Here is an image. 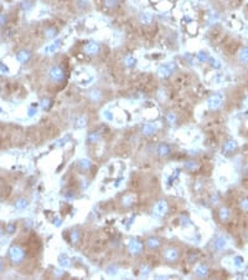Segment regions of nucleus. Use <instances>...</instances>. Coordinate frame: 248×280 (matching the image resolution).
Wrapping results in <instances>:
<instances>
[{"label": "nucleus", "mask_w": 248, "mask_h": 280, "mask_svg": "<svg viewBox=\"0 0 248 280\" xmlns=\"http://www.w3.org/2000/svg\"><path fill=\"white\" fill-rule=\"evenodd\" d=\"M46 35H47V37H52L53 35H56V31H55V29H49Z\"/></svg>", "instance_id": "obj_5"}, {"label": "nucleus", "mask_w": 248, "mask_h": 280, "mask_svg": "<svg viewBox=\"0 0 248 280\" xmlns=\"http://www.w3.org/2000/svg\"><path fill=\"white\" fill-rule=\"evenodd\" d=\"M98 50H99V47H98L97 44H94V42H89L84 47V51L88 54H96V52H98Z\"/></svg>", "instance_id": "obj_2"}, {"label": "nucleus", "mask_w": 248, "mask_h": 280, "mask_svg": "<svg viewBox=\"0 0 248 280\" xmlns=\"http://www.w3.org/2000/svg\"><path fill=\"white\" fill-rule=\"evenodd\" d=\"M18 59H19V60H20L21 62L27 61V59H29V54L25 52V51H21V52L18 55Z\"/></svg>", "instance_id": "obj_4"}, {"label": "nucleus", "mask_w": 248, "mask_h": 280, "mask_svg": "<svg viewBox=\"0 0 248 280\" xmlns=\"http://www.w3.org/2000/svg\"><path fill=\"white\" fill-rule=\"evenodd\" d=\"M50 76L55 81H61L64 78V71H62L61 67H58V66H55V67L50 70Z\"/></svg>", "instance_id": "obj_1"}, {"label": "nucleus", "mask_w": 248, "mask_h": 280, "mask_svg": "<svg viewBox=\"0 0 248 280\" xmlns=\"http://www.w3.org/2000/svg\"><path fill=\"white\" fill-rule=\"evenodd\" d=\"M118 4H119L118 0H104V5L107 7H109V9H114V7H117Z\"/></svg>", "instance_id": "obj_3"}]
</instances>
